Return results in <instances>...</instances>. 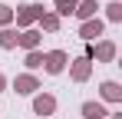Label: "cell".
<instances>
[{
    "label": "cell",
    "mask_w": 122,
    "mask_h": 119,
    "mask_svg": "<svg viewBox=\"0 0 122 119\" xmlns=\"http://www.w3.org/2000/svg\"><path fill=\"white\" fill-rule=\"evenodd\" d=\"M43 63H46V73H63V66H66V53H63V50H53V53L43 56Z\"/></svg>",
    "instance_id": "obj_1"
},
{
    "label": "cell",
    "mask_w": 122,
    "mask_h": 119,
    "mask_svg": "<svg viewBox=\"0 0 122 119\" xmlns=\"http://www.w3.org/2000/svg\"><path fill=\"white\" fill-rule=\"evenodd\" d=\"M13 89L26 96V93H33V89H40V83H36L33 76H17V79H13Z\"/></svg>",
    "instance_id": "obj_2"
},
{
    "label": "cell",
    "mask_w": 122,
    "mask_h": 119,
    "mask_svg": "<svg viewBox=\"0 0 122 119\" xmlns=\"http://www.w3.org/2000/svg\"><path fill=\"white\" fill-rule=\"evenodd\" d=\"M33 109H36L40 116H50V113L56 109V99H53V96H36V103H33Z\"/></svg>",
    "instance_id": "obj_3"
},
{
    "label": "cell",
    "mask_w": 122,
    "mask_h": 119,
    "mask_svg": "<svg viewBox=\"0 0 122 119\" xmlns=\"http://www.w3.org/2000/svg\"><path fill=\"white\" fill-rule=\"evenodd\" d=\"M17 43H20V46H26V50H36V46H40V33H36V30H26V33H20V37H17Z\"/></svg>",
    "instance_id": "obj_4"
},
{
    "label": "cell",
    "mask_w": 122,
    "mask_h": 119,
    "mask_svg": "<svg viewBox=\"0 0 122 119\" xmlns=\"http://www.w3.org/2000/svg\"><path fill=\"white\" fill-rule=\"evenodd\" d=\"M99 33H102V23H99V20H86V23H82V30H79V37H86V40L99 37Z\"/></svg>",
    "instance_id": "obj_5"
},
{
    "label": "cell",
    "mask_w": 122,
    "mask_h": 119,
    "mask_svg": "<svg viewBox=\"0 0 122 119\" xmlns=\"http://www.w3.org/2000/svg\"><path fill=\"white\" fill-rule=\"evenodd\" d=\"M102 99H109V103H119V99H122L119 83H102Z\"/></svg>",
    "instance_id": "obj_6"
},
{
    "label": "cell",
    "mask_w": 122,
    "mask_h": 119,
    "mask_svg": "<svg viewBox=\"0 0 122 119\" xmlns=\"http://www.w3.org/2000/svg\"><path fill=\"white\" fill-rule=\"evenodd\" d=\"M43 13V7H20V13H17V23H30V20H36Z\"/></svg>",
    "instance_id": "obj_7"
},
{
    "label": "cell",
    "mask_w": 122,
    "mask_h": 119,
    "mask_svg": "<svg viewBox=\"0 0 122 119\" xmlns=\"http://www.w3.org/2000/svg\"><path fill=\"white\" fill-rule=\"evenodd\" d=\"M82 116H86V119H102L106 109H102L99 103H86V106H82Z\"/></svg>",
    "instance_id": "obj_8"
},
{
    "label": "cell",
    "mask_w": 122,
    "mask_h": 119,
    "mask_svg": "<svg viewBox=\"0 0 122 119\" xmlns=\"http://www.w3.org/2000/svg\"><path fill=\"white\" fill-rule=\"evenodd\" d=\"M92 13H96V3L92 0H82L79 7H76V17H82V20H92Z\"/></svg>",
    "instance_id": "obj_9"
},
{
    "label": "cell",
    "mask_w": 122,
    "mask_h": 119,
    "mask_svg": "<svg viewBox=\"0 0 122 119\" xmlns=\"http://www.w3.org/2000/svg\"><path fill=\"white\" fill-rule=\"evenodd\" d=\"M92 56H99V60H112V56H116V46H112V43H99V46L92 50Z\"/></svg>",
    "instance_id": "obj_10"
},
{
    "label": "cell",
    "mask_w": 122,
    "mask_h": 119,
    "mask_svg": "<svg viewBox=\"0 0 122 119\" xmlns=\"http://www.w3.org/2000/svg\"><path fill=\"white\" fill-rule=\"evenodd\" d=\"M86 76H89V60H79V63L73 66V79H79V83H82Z\"/></svg>",
    "instance_id": "obj_11"
},
{
    "label": "cell",
    "mask_w": 122,
    "mask_h": 119,
    "mask_svg": "<svg viewBox=\"0 0 122 119\" xmlns=\"http://www.w3.org/2000/svg\"><path fill=\"white\" fill-rule=\"evenodd\" d=\"M0 46H7V50L17 46V33L13 30H0Z\"/></svg>",
    "instance_id": "obj_12"
},
{
    "label": "cell",
    "mask_w": 122,
    "mask_h": 119,
    "mask_svg": "<svg viewBox=\"0 0 122 119\" xmlns=\"http://www.w3.org/2000/svg\"><path fill=\"white\" fill-rule=\"evenodd\" d=\"M26 66H30V70L43 66V53H40V50H30V53H26Z\"/></svg>",
    "instance_id": "obj_13"
},
{
    "label": "cell",
    "mask_w": 122,
    "mask_h": 119,
    "mask_svg": "<svg viewBox=\"0 0 122 119\" xmlns=\"http://www.w3.org/2000/svg\"><path fill=\"white\" fill-rule=\"evenodd\" d=\"M40 20H43V30H56L60 27V20L53 17V13H40Z\"/></svg>",
    "instance_id": "obj_14"
},
{
    "label": "cell",
    "mask_w": 122,
    "mask_h": 119,
    "mask_svg": "<svg viewBox=\"0 0 122 119\" xmlns=\"http://www.w3.org/2000/svg\"><path fill=\"white\" fill-rule=\"evenodd\" d=\"M60 13H76V0H56Z\"/></svg>",
    "instance_id": "obj_15"
},
{
    "label": "cell",
    "mask_w": 122,
    "mask_h": 119,
    "mask_svg": "<svg viewBox=\"0 0 122 119\" xmlns=\"http://www.w3.org/2000/svg\"><path fill=\"white\" fill-rule=\"evenodd\" d=\"M109 20H122V3H109Z\"/></svg>",
    "instance_id": "obj_16"
},
{
    "label": "cell",
    "mask_w": 122,
    "mask_h": 119,
    "mask_svg": "<svg viewBox=\"0 0 122 119\" xmlns=\"http://www.w3.org/2000/svg\"><path fill=\"white\" fill-rule=\"evenodd\" d=\"M10 20H13V10H10V7H3V3H0V23H10Z\"/></svg>",
    "instance_id": "obj_17"
},
{
    "label": "cell",
    "mask_w": 122,
    "mask_h": 119,
    "mask_svg": "<svg viewBox=\"0 0 122 119\" xmlns=\"http://www.w3.org/2000/svg\"><path fill=\"white\" fill-rule=\"evenodd\" d=\"M3 86H7V79H3V73H0V93H3Z\"/></svg>",
    "instance_id": "obj_18"
},
{
    "label": "cell",
    "mask_w": 122,
    "mask_h": 119,
    "mask_svg": "<svg viewBox=\"0 0 122 119\" xmlns=\"http://www.w3.org/2000/svg\"><path fill=\"white\" fill-rule=\"evenodd\" d=\"M112 119H119V116H112Z\"/></svg>",
    "instance_id": "obj_19"
}]
</instances>
